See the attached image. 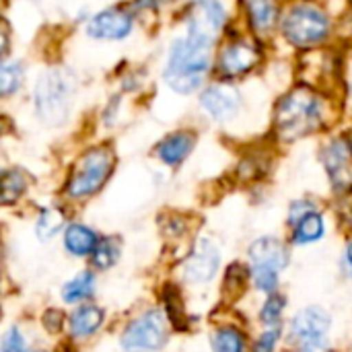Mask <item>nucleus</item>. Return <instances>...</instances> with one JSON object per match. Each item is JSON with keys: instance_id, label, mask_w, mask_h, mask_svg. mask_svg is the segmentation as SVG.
I'll use <instances>...</instances> for the list:
<instances>
[{"instance_id": "nucleus-1", "label": "nucleus", "mask_w": 352, "mask_h": 352, "mask_svg": "<svg viewBox=\"0 0 352 352\" xmlns=\"http://www.w3.org/2000/svg\"><path fill=\"white\" fill-rule=\"evenodd\" d=\"M340 93L293 80L274 99L270 128L278 142L293 144L332 128L340 116Z\"/></svg>"}, {"instance_id": "nucleus-2", "label": "nucleus", "mask_w": 352, "mask_h": 352, "mask_svg": "<svg viewBox=\"0 0 352 352\" xmlns=\"http://www.w3.org/2000/svg\"><path fill=\"white\" fill-rule=\"evenodd\" d=\"M276 39L297 56L336 43V14L322 0H287Z\"/></svg>"}, {"instance_id": "nucleus-3", "label": "nucleus", "mask_w": 352, "mask_h": 352, "mask_svg": "<svg viewBox=\"0 0 352 352\" xmlns=\"http://www.w3.org/2000/svg\"><path fill=\"white\" fill-rule=\"evenodd\" d=\"M212 47L186 33L175 35L165 52L161 68L163 85L179 97L198 95L212 80Z\"/></svg>"}, {"instance_id": "nucleus-4", "label": "nucleus", "mask_w": 352, "mask_h": 352, "mask_svg": "<svg viewBox=\"0 0 352 352\" xmlns=\"http://www.w3.org/2000/svg\"><path fill=\"white\" fill-rule=\"evenodd\" d=\"M268 45L248 33L237 21L231 23L212 54V78L227 82H245L260 74L268 64Z\"/></svg>"}, {"instance_id": "nucleus-5", "label": "nucleus", "mask_w": 352, "mask_h": 352, "mask_svg": "<svg viewBox=\"0 0 352 352\" xmlns=\"http://www.w3.org/2000/svg\"><path fill=\"white\" fill-rule=\"evenodd\" d=\"M116 169V153L107 144L87 148L72 165L64 194L68 200H89L99 194Z\"/></svg>"}, {"instance_id": "nucleus-6", "label": "nucleus", "mask_w": 352, "mask_h": 352, "mask_svg": "<svg viewBox=\"0 0 352 352\" xmlns=\"http://www.w3.org/2000/svg\"><path fill=\"white\" fill-rule=\"evenodd\" d=\"M233 21L235 16L227 8L225 0H188L179 8L182 33L212 50Z\"/></svg>"}, {"instance_id": "nucleus-7", "label": "nucleus", "mask_w": 352, "mask_h": 352, "mask_svg": "<svg viewBox=\"0 0 352 352\" xmlns=\"http://www.w3.org/2000/svg\"><path fill=\"white\" fill-rule=\"evenodd\" d=\"M72 80L64 70H45L33 89V107L47 126H62L70 116Z\"/></svg>"}, {"instance_id": "nucleus-8", "label": "nucleus", "mask_w": 352, "mask_h": 352, "mask_svg": "<svg viewBox=\"0 0 352 352\" xmlns=\"http://www.w3.org/2000/svg\"><path fill=\"white\" fill-rule=\"evenodd\" d=\"M248 107V99L243 93V82H227V80H210L198 93V109L206 120L217 126L235 124Z\"/></svg>"}, {"instance_id": "nucleus-9", "label": "nucleus", "mask_w": 352, "mask_h": 352, "mask_svg": "<svg viewBox=\"0 0 352 352\" xmlns=\"http://www.w3.org/2000/svg\"><path fill=\"white\" fill-rule=\"evenodd\" d=\"M167 316L161 309H148L134 318L122 332L120 344L126 352H157L169 338Z\"/></svg>"}, {"instance_id": "nucleus-10", "label": "nucleus", "mask_w": 352, "mask_h": 352, "mask_svg": "<svg viewBox=\"0 0 352 352\" xmlns=\"http://www.w3.org/2000/svg\"><path fill=\"white\" fill-rule=\"evenodd\" d=\"M235 21L258 39L272 43L278 33L287 0H235Z\"/></svg>"}, {"instance_id": "nucleus-11", "label": "nucleus", "mask_w": 352, "mask_h": 352, "mask_svg": "<svg viewBox=\"0 0 352 352\" xmlns=\"http://www.w3.org/2000/svg\"><path fill=\"white\" fill-rule=\"evenodd\" d=\"M136 14L128 6H109L95 12L87 23V35L101 41H122L134 33Z\"/></svg>"}, {"instance_id": "nucleus-12", "label": "nucleus", "mask_w": 352, "mask_h": 352, "mask_svg": "<svg viewBox=\"0 0 352 352\" xmlns=\"http://www.w3.org/2000/svg\"><path fill=\"white\" fill-rule=\"evenodd\" d=\"M221 268V250L210 237H200L184 262V278L192 285L210 283Z\"/></svg>"}, {"instance_id": "nucleus-13", "label": "nucleus", "mask_w": 352, "mask_h": 352, "mask_svg": "<svg viewBox=\"0 0 352 352\" xmlns=\"http://www.w3.org/2000/svg\"><path fill=\"white\" fill-rule=\"evenodd\" d=\"M330 326H332L330 314L320 305H311V307H305V309L297 311V316L291 322V332L289 334H291V340L295 344H299V349H303V346H309V344L326 342Z\"/></svg>"}, {"instance_id": "nucleus-14", "label": "nucleus", "mask_w": 352, "mask_h": 352, "mask_svg": "<svg viewBox=\"0 0 352 352\" xmlns=\"http://www.w3.org/2000/svg\"><path fill=\"white\" fill-rule=\"evenodd\" d=\"M320 159L334 188H351L352 155L342 134H336L322 144Z\"/></svg>"}, {"instance_id": "nucleus-15", "label": "nucleus", "mask_w": 352, "mask_h": 352, "mask_svg": "<svg viewBox=\"0 0 352 352\" xmlns=\"http://www.w3.org/2000/svg\"><path fill=\"white\" fill-rule=\"evenodd\" d=\"M198 144V132L194 128H177L163 136L155 146V157L165 167H179L188 161V157L194 153Z\"/></svg>"}, {"instance_id": "nucleus-16", "label": "nucleus", "mask_w": 352, "mask_h": 352, "mask_svg": "<svg viewBox=\"0 0 352 352\" xmlns=\"http://www.w3.org/2000/svg\"><path fill=\"white\" fill-rule=\"evenodd\" d=\"M252 268H272L283 272L289 266V248L278 237H260L248 250Z\"/></svg>"}, {"instance_id": "nucleus-17", "label": "nucleus", "mask_w": 352, "mask_h": 352, "mask_svg": "<svg viewBox=\"0 0 352 352\" xmlns=\"http://www.w3.org/2000/svg\"><path fill=\"white\" fill-rule=\"evenodd\" d=\"M105 322L101 307L93 303H80L68 318V334L72 340H89L95 336Z\"/></svg>"}, {"instance_id": "nucleus-18", "label": "nucleus", "mask_w": 352, "mask_h": 352, "mask_svg": "<svg viewBox=\"0 0 352 352\" xmlns=\"http://www.w3.org/2000/svg\"><path fill=\"white\" fill-rule=\"evenodd\" d=\"M99 235L85 223H72L64 229V250L74 258H91Z\"/></svg>"}, {"instance_id": "nucleus-19", "label": "nucleus", "mask_w": 352, "mask_h": 352, "mask_svg": "<svg viewBox=\"0 0 352 352\" xmlns=\"http://www.w3.org/2000/svg\"><path fill=\"white\" fill-rule=\"evenodd\" d=\"M95 289H97L95 272L82 270L62 287V299L68 305H80V303H87L95 295Z\"/></svg>"}, {"instance_id": "nucleus-20", "label": "nucleus", "mask_w": 352, "mask_h": 352, "mask_svg": "<svg viewBox=\"0 0 352 352\" xmlns=\"http://www.w3.org/2000/svg\"><path fill=\"white\" fill-rule=\"evenodd\" d=\"M326 235V221L320 210H314L305 214L299 223L293 225V237L291 241L295 245H311L320 241Z\"/></svg>"}, {"instance_id": "nucleus-21", "label": "nucleus", "mask_w": 352, "mask_h": 352, "mask_svg": "<svg viewBox=\"0 0 352 352\" xmlns=\"http://www.w3.org/2000/svg\"><path fill=\"white\" fill-rule=\"evenodd\" d=\"M66 210L62 206H47L39 212L35 223V235L39 241H52L66 227Z\"/></svg>"}, {"instance_id": "nucleus-22", "label": "nucleus", "mask_w": 352, "mask_h": 352, "mask_svg": "<svg viewBox=\"0 0 352 352\" xmlns=\"http://www.w3.org/2000/svg\"><path fill=\"white\" fill-rule=\"evenodd\" d=\"M29 179L21 169H6L0 173V206H12L27 192Z\"/></svg>"}, {"instance_id": "nucleus-23", "label": "nucleus", "mask_w": 352, "mask_h": 352, "mask_svg": "<svg viewBox=\"0 0 352 352\" xmlns=\"http://www.w3.org/2000/svg\"><path fill=\"white\" fill-rule=\"evenodd\" d=\"M212 352H245L248 338L237 326H219L210 334Z\"/></svg>"}, {"instance_id": "nucleus-24", "label": "nucleus", "mask_w": 352, "mask_h": 352, "mask_svg": "<svg viewBox=\"0 0 352 352\" xmlns=\"http://www.w3.org/2000/svg\"><path fill=\"white\" fill-rule=\"evenodd\" d=\"M120 254H122V245L116 237H101L91 254V264L95 270L105 272L118 264Z\"/></svg>"}, {"instance_id": "nucleus-25", "label": "nucleus", "mask_w": 352, "mask_h": 352, "mask_svg": "<svg viewBox=\"0 0 352 352\" xmlns=\"http://www.w3.org/2000/svg\"><path fill=\"white\" fill-rule=\"evenodd\" d=\"M25 80V68L21 62L0 60V99H8L19 93Z\"/></svg>"}, {"instance_id": "nucleus-26", "label": "nucleus", "mask_w": 352, "mask_h": 352, "mask_svg": "<svg viewBox=\"0 0 352 352\" xmlns=\"http://www.w3.org/2000/svg\"><path fill=\"white\" fill-rule=\"evenodd\" d=\"M287 307V299L280 293H272L268 295L266 303L260 309V322L264 328H274V326H283V311Z\"/></svg>"}, {"instance_id": "nucleus-27", "label": "nucleus", "mask_w": 352, "mask_h": 352, "mask_svg": "<svg viewBox=\"0 0 352 352\" xmlns=\"http://www.w3.org/2000/svg\"><path fill=\"white\" fill-rule=\"evenodd\" d=\"M250 276H252L254 287L260 293H266V295L276 293L278 283H280V272L278 270H272V268H252L250 270Z\"/></svg>"}, {"instance_id": "nucleus-28", "label": "nucleus", "mask_w": 352, "mask_h": 352, "mask_svg": "<svg viewBox=\"0 0 352 352\" xmlns=\"http://www.w3.org/2000/svg\"><path fill=\"white\" fill-rule=\"evenodd\" d=\"M280 336H283V326L264 328V332L258 336L254 344V352H276L280 344Z\"/></svg>"}, {"instance_id": "nucleus-29", "label": "nucleus", "mask_w": 352, "mask_h": 352, "mask_svg": "<svg viewBox=\"0 0 352 352\" xmlns=\"http://www.w3.org/2000/svg\"><path fill=\"white\" fill-rule=\"evenodd\" d=\"M0 352H33V351L29 349V344H27L25 336L21 334V330H19V328H10V330L2 336V340H0Z\"/></svg>"}, {"instance_id": "nucleus-30", "label": "nucleus", "mask_w": 352, "mask_h": 352, "mask_svg": "<svg viewBox=\"0 0 352 352\" xmlns=\"http://www.w3.org/2000/svg\"><path fill=\"white\" fill-rule=\"evenodd\" d=\"M336 41L352 47V10H344L340 16H336Z\"/></svg>"}, {"instance_id": "nucleus-31", "label": "nucleus", "mask_w": 352, "mask_h": 352, "mask_svg": "<svg viewBox=\"0 0 352 352\" xmlns=\"http://www.w3.org/2000/svg\"><path fill=\"white\" fill-rule=\"evenodd\" d=\"M314 210H318L316 202H311V200H295L289 206V225L293 227L295 223H299L305 214H309Z\"/></svg>"}, {"instance_id": "nucleus-32", "label": "nucleus", "mask_w": 352, "mask_h": 352, "mask_svg": "<svg viewBox=\"0 0 352 352\" xmlns=\"http://www.w3.org/2000/svg\"><path fill=\"white\" fill-rule=\"evenodd\" d=\"M175 0H134L132 2V12L138 16V14H144V12H151V14H157L161 8L173 4Z\"/></svg>"}, {"instance_id": "nucleus-33", "label": "nucleus", "mask_w": 352, "mask_h": 352, "mask_svg": "<svg viewBox=\"0 0 352 352\" xmlns=\"http://www.w3.org/2000/svg\"><path fill=\"white\" fill-rule=\"evenodd\" d=\"M6 50H8V33H6V29L0 27V60L6 54Z\"/></svg>"}, {"instance_id": "nucleus-34", "label": "nucleus", "mask_w": 352, "mask_h": 352, "mask_svg": "<svg viewBox=\"0 0 352 352\" xmlns=\"http://www.w3.org/2000/svg\"><path fill=\"white\" fill-rule=\"evenodd\" d=\"M342 136H344V140H346V144H349V151H351V155H352V120L349 122L346 130L342 132Z\"/></svg>"}, {"instance_id": "nucleus-35", "label": "nucleus", "mask_w": 352, "mask_h": 352, "mask_svg": "<svg viewBox=\"0 0 352 352\" xmlns=\"http://www.w3.org/2000/svg\"><path fill=\"white\" fill-rule=\"evenodd\" d=\"M346 262H349V266L352 268V241L349 243V248H346Z\"/></svg>"}, {"instance_id": "nucleus-36", "label": "nucleus", "mask_w": 352, "mask_h": 352, "mask_svg": "<svg viewBox=\"0 0 352 352\" xmlns=\"http://www.w3.org/2000/svg\"><path fill=\"white\" fill-rule=\"evenodd\" d=\"M344 89H346V97H349V101L352 103V78L346 82V87H344Z\"/></svg>"}, {"instance_id": "nucleus-37", "label": "nucleus", "mask_w": 352, "mask_h": 352, "mask_svg": "<svg viewBox=\"0 0 352 352\" xmlns=\"http://www.w3.org/2000/svg\"><path fill=\"white\" fill-rule=\"evenodd\" d=\"M346 8H349V10H352V0H346Z\"/></svg>"}]
</instances>
